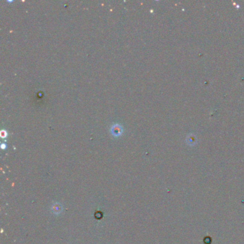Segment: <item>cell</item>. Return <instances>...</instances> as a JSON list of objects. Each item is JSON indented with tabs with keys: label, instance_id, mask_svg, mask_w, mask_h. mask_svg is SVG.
<instances>
[{
	"label": "cell",
	"instance_id": "obj_1",
	"mask_svg": "<svg viewBox=\"0 0 244 244\" xmlns=\"http://www.w3.org/2000/svg\"><path fill=\"white\" fill-rule=\"evenodd\" d=\"M110 133L112 134L114 137H118L123 134V126L119 124H117V123H116V124H113L110 127Z\"/></svg>",
	"mask_w": 244,
	"mask_h": 244
},
{
	"label": "cell",
	"instance_id": "obj_2",
	"mask_svg": "<svg viewBox=\"0 0 244 244\" xmlns=\"http://www.w3.org/2000/svg\"><path fill=\"white\" fill-rule=\"evenodd\" d=\"M62 210V207L60 203H55L52 206V212L54 214H60Z\"/></svg>",
	"mask_w": 244,
	"mask_h": 244
},
{
	"label": "cell",
	"instance_id": "obj_3",
	"mask_svg": "<svg viewBox=\"0 0 244 244\" xmlns=\"http://www.w3.org/2000/svg\"><path fill=\"white\" fill-rule=\"evenodd\" d=\"M7 132L6 130H2L1 131V137L2 138H7Z\"/></svg>",
	"mask_w": 244,
	"mask_h": 244
},
{
	"label": "cell",
	"instance_id": "obj_4",
	"mask_svg": "<svg viewBox=\"0 0 244 244\" xmlns=\"http://www.w3.org/2000/svg\"><path fill=\"white\" fill-rule=\"evenodd\" d=\"M6 147H7V146H6L5 144H1V148H2V149H5Z\"/></svg>",
	"mask_w": 244,
	"mask_h": 244
}]
</instances>
